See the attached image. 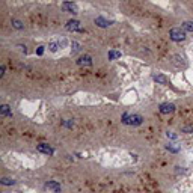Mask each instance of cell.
Returning a JSON list of instances; mask_svg holds the SVG:
<instances>
[{
  "label": "cell",
  "instance_id": "obj_7",
  "mask_svg": "<svg viewBox=\"0 0 193 193\" xmlns=\"http://www.w3.org/2000/svg\"><path fill=\"white\" fill-rule=\"evenodd\" d=\"M175 110V106L174 104H169V103H164V104L160 106V112L163 115H168V113H172Z\"/></svg>",
  "mask_w": 193,
  "mask_h": 193
},
{
  "label": "cell",
  "instance_id": "obj_14",
  "mask_svg": "<svg viewBox=\"0 0 193 193\" xmlns=\"http://www.w3.org/2000/svg\"><path fill=\"white\" fill-rule=\"evenodd\" d=\"M48 48H50L52 53H56L57 48H60V47H59V42H50V44H48Z\"/></svg>",
  "mask_w": 193,
  "mask_h": 193
},
{
  "label": "cell",
  "instance_id": "obj_2",
  "mask_svg": "<svg viewBox=\"0 0 193 193\" xmlns=\"http://www.w3.org/2000/svg\"><path fill=\"white\" fill-rule=\"evenodd\" d=\"M122 121L124 124H130V125H141L143 118H142L141 115H128V113H125Z\"/></svg>",
  "mask_w": 193,
  "mask_h": 193
},
{
  "label": "cell",
  "instance_id": "obj_18",
  "mask_svg": "<svg viewBox=\"0 0 193 193\" xmlns=\"http://www.w3.org/2000/svg\"><path fill=\"white\" fill-rule=\"evenodd\" d=\"M166 136H168L169 139H174V141H175V139H178V136H176V134H174V133H171V131H168V133H166Z\"/></svg>",
  "mask_w": 193,
  "mask_h": 193
},
{
  "label": "cell",
  "instance_id": "obj_9",
  "mask_svg": "<svg viewBox=\"0 0 193 193\" xmlns=\"http://www.w3.org/2000/svg\"><path fill=\"white\" fill-rule=\"evenodd\" d=\"M152 79H154V80H156L157 83H161V85H168V82H169V80H168V79H166L164 75H161V74H157V75H154Z\"/></svg>",
  "mask_w": 193,
  "mask_h": 193
},
{
  "label": "cell",
  "instance_id": "obj_8",
  "mask_svg": "<svg viewBox=\"0 0 193 193\" xmlns=\"http://www.w3.org/2000/svg\"><path fill=\"white\" fill-rule=\"evenodd\" d=\"M45 187L54 193H60V186H59L57 183H54V181H48V183L45 184Z\"/></svg>",
  "mask_w": 193,
  "mask_h": 193
},
{
  "label": "cell",
  "instance_id": "obj_15",
  "mask_svg": "<svg viewBox=\"0 0 193 193\" xmlns=\"http://www.w3.org/2000/svg\"><path fill=\"white\" fill-rule=\"evenodd\" d=\"M12 26H14L15 29H20V30H21V29H24L23 23H21V21H18V20H12Z\"/></svg>",
  "mask_w": 193,
  "mask_h": 193
},
{
  "label": "cell",
  "instance_id": "obj_20",
  "mask_svg": "<svg viewBox=\"0 0 193 193\" xmlns=\"http://www.w3.org/2000/svg\"><path fill=\"white\" fill-rule=\"evenodd\" d=\"M183 131H193V127H183Z\"/></svg>",
  "mask_w": 193,
  "mask_h": 193
},
{
  "label": "cell",
  "instance_id": "obj_6",
  "mask_svg": "<svg viewBox=\"0 0 193 193\" xmlns=\"http://www.w3.org/2000/svg\"><path fill=\"white\" fill-rule=\"evenodd\" d=\"M36 149H38L39 152H42V154H47V156H53V152H54L52 148H50L48 145H45V143L38 145V146H36Z\"/></svg>",
  "mask_w": 193,
  "mask_h": 193
},
{
  "label": "cell",
  "instance_id": "obj_4",
  "mask_svg": "<svg viewBox=\"0 0 193 193\" xmlns=\"http://www.w3.org/2000/svg\"><path fill=\"white\" fill-rule=\"evenodd\" d=\"M62 8H64L67 12H70V14H77V12H79V8H77V5H75V3L65 2V3H62Z\"/></svg>",
  "mask_w": 193,
  "mask_h": 193
},
{
  "label": "cell",
  "instance_id": "obj_21",
  "mask_svg": "<svg viewBox=\"0 0 193 193\" xmlns=\"http://www.w3.org/2000/svg\"><path fill=\"white\" fill-rule=\"evenodd\" d=\"M36 53H38V54H42V53H44V47H38Z\"/></svg>",
  "mask_w": 193,
  "mask_h": 193
},
{
  "label": "cell",
  "instance_id": "obj_1",
  "mask_svg": "<svg viewBox=\"0 0 193 193\" xmlns=\"http://www.w3.org/2000/svg\"><path fill=\"white\" fill-rule=\"evenodd\" d=\"M171 39L172 41H176V42H179V41H184L186 39V30L184 29H181V27H174L172 30H171Z\"/></svg>",
  "mask_w": 193,
  "mask_h": 193
},
{
  "label": "cell",
  "instance_id": "obj_13",
  "mask_svg": "<svg viewBox=\"0 0 193 193\" xmlns=\"http://www.w3.org/2000/svg\"><path fill=\"white\" fill-rule=\"evenodd\" d=\"M118 57H121V52L112 50V52L109 53V59H110V60H113V59H118Z\"/></svg>",
  "mask_w": 193,
  "mask_h": 193
},
{
  "label": "cell",
  "instance_id": "obj_19",
  "mask_svg": "<svg viewBox=\"0 0 193 193\" xmlns=\"http://www.w3.org/2000/svg\"><path fill=\"white\" fill-rule=\"evenodd\" d=\"M168 149H169V151H172V152H178V148L172 146V145H168Z\"/></svg>",
  "mask_w": 193,
  "mask_h": 193
},
{
  "label": "cell",
  "instance_id": "obj_12",
  "mask_svg": "<svg viewBox=\"0 0 193 193\" xmlns=\"http://www.w3.org/2000/svg\"><path fill=\"white\" fill-rule=\"evenodd\" d=\"M0 112H2V116H9V115H11V112H9V106H8V104L2 106Z\"/></svg>",
  "mask_w": 193,
  "mask_h": 193
},
{
  "label": "cell",
  "instance_id": "obj_17",
  "mask_svg": "<svg viewBox=\"0 0 193 193\" xmlns=\"http://www.w3.org/2000/svg\"><path fill=\"white\" fill-rule=\"evenodd\" d=\"M71 47H72V50H71L72 53H77L79 50H80V45H79L77 42H72V45H71Z\"/></svg>",
  "mask_w": 193,
  "mask_h": 193
},
{
  "label": "cell",
  "instance_id": "obj_16",
  "mask_svg": "<svg viewBox=\"0 0 193 193\" xmlns=\"http://www.w3.org/2000/svg\"><path fill=\"white\" fill-rule=\"evenodd\" d=\"M3 186H12L15 181H12V179H9V178H2V181H0Z\"/></svg>",
  "mask_w": 193,
  "mask_h": 193
},
{
  "label": "cell",
  "instance_id": "obj_10",
  "mask_svg": "<svg viewBox=\"0 0 193 193\" xmlns=\"http://www.w3.org/2000/svg\"><path fill=\"white\" fill-rule=\"evenodd\" d=\"M95 24H98L100 27H107L110 23L109 21H106L104 18H101V17H98V18H95Z\"/></svg>",
  "mask_w": 193,
  "mask_h": 193
},
{
  "label": "cell",
  "instance_id": "obj_5",
  "mask_svg": "<svg viewBox=\"0 0 193 193\" xmlns=\"http://www.w3.org/2000/svg\"><path fill=\"white\" fill-rule=\"evenodd\" d=\"M77 64H79L80 67H91V65H92V59H91V56H88V54H85V56L79 57Z\"/></svg>",
  "mask_w": 193,
  "mask_h": 193
},
{
  "label": "cell",
  "instance_id": "obj_3",
  "mask_svg": "<svg viewBox=\"0 0 193 193\" xmlns=\"http://www.w3.org/2000/svg\"><path fill=\"white\" fill-rule=\"evenodd\" d=\"M67 29H68L70 32H83V29L80 27V23H79L77 20H70V21L67 23Z\"/></svg>",
  "mask_w": 193,
  "mask_h": 193
},
{
  "label": "cell",
  "instance_id": "obj_11",
  "mask_svg": "<svg viewBox=\"0 0 193 193\" xmlns=\"http://www.w3.org/2000/svg\"><path fill=\"white\" fill-rule=\"evenodd\" d=\"M183 29L187 32H193V21H186L183 23Z\"/></svg>",
  "mask_w": 193,
  "mask_h": 193
}]
</instances>
